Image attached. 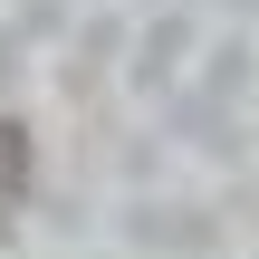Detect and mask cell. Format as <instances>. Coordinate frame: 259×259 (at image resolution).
<instances>
[{"label":"cell","mask_w":259,"mask_h":259,"mask_svg":"<svg viewBox=\"0 0 259 259\" xmlns=\"http://www.w3.org/2000/svg\"><path fill=\"white\" fill-rule=\"evenodd\" d=\"M29 173H38V144H29V125H19V115H0V240H10L19 202H29Z\"/></svg>","instance_id":"1"}]
</instances>
